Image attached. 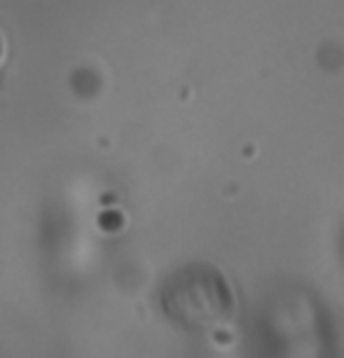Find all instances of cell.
Returning <instances> with one entry per match:
<instances>
[{
    "label": "cell",
    "mask_w": 344,
    "mask_h": 358,
    "mask_svg": "<svg viewBox=\"0 0 344 358\" xmlns=\"http://www.w3.org/2000/svg\"><path fill=\"white\" fill-rule=\"evenodd\" d=\"M159 302L166 319L185 330H206L227 321L234 295L218 269L192 262L176 269L162 283Z\"/></svg>",
    "instance_id": "1"
},
{
    "label": "cell",
    "mask_w": 344,
    "mask_h": 358,
    "mask_svg": "<svg viewBox=\"0 0 344 358\" xmlns=\"http://www.w3.org/2000/svg\"><path fill=\"white\" fill-rule=\"evenodd\" d=\"M0 57H3V43H0Z\"/></svg>",
    "instance_id": "2"
}]
</instances>
